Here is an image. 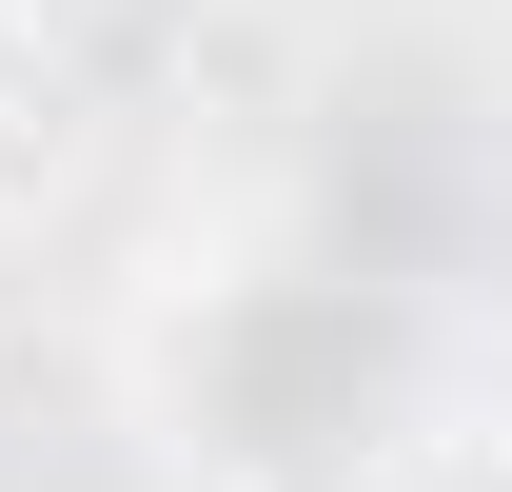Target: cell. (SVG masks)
I'll list each match as a JSON object with an SVG mask.
<instances>
[{"label": "cell", "mask_w": 512, "mask_h": 492, "mask_svg": "<svg viewBox=\"0 0 512 492\" xmlns=\"http://www.w3.org/2000/svg\"><path fill=\"white\" fill-rule=\"evenodd\" d=\"M0 119H20V79H0Z\"/></svg>", "instance_id": "obj_2"}, {"label": "cell", "mask_w": 512, "mask_h": 492, "mask_svg": "<svg viewBox=\"0 0 512 492\" xmlns=\"http://www.w3.org/2000/svg\"><path fill=\"white\" fill-rule=\"evenodd\" d=\"M375 394H394V335L316 276H217L158 335V414L217 473H335V453H375Z\"/></svg>", "instance_id": "obj_1"}]
</instances>
